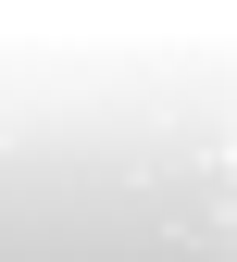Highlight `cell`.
I'll list each match as a JSON object with an SVG mask.
<instances>
[{"instance_id":"6da1fadb","label":"cell","mask_w":237,"mask_h":262,"mask_svg":"<svg viewBox=\"0 0 237 262\" xmlns=\"http://www.w3.org/2000/svg\"><path fill=\"white\" fill-rule=\"evenodd\" d=\"M0 262H237L225 100L0 113Z\"/></svg>"}]
</instances>
